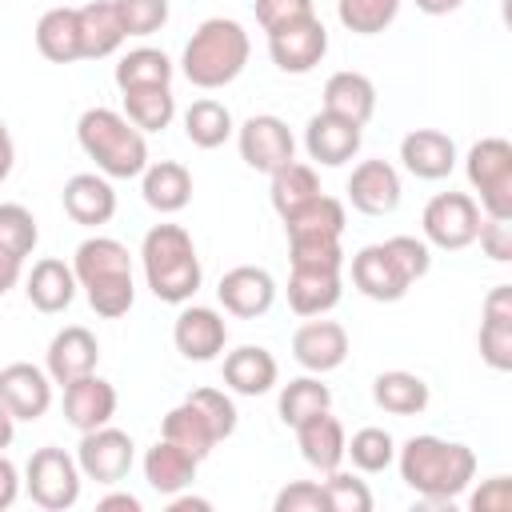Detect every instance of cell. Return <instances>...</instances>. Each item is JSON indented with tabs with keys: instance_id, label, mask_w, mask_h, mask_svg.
<instances>
[{
	"instance_id": "obj_1",
	"label": "cell",
	"mask_w": 512,
	"mask_h": 512,
	"mask_svg": "<svg viewBox=\"0 0 512 512\" xmlns=\"http://www.w3.org/2000/svg\"><path fill=\"white\" fill-rule=\"evenodd\" d=\"M396 468L416 496L432 504H448L476 480V452L460 440L424 432L404 440V448H396Z\"/></svg>"
},
{
	"instance_id": "obj_2",
	"label": "cell",
	"mask_w": 512,
	"mask_h": 512,
	"mask_svg": "<svg viewBox=\"0 0 512 512\" xmlns=\"http://www.w3.org/2000/svg\"><path fill=\"white\" fill-rule=\"evenodd\" d=\"M76 284L84 288L88 304L104 320H120L132 300H136V280H132V252L116 236H88L76 244L72 256Z\"/></svg>"
},
{
	"instance_id": "obj_3",
	"label": "cell",
	"mask_w": 512,
	"mask_h": 512,
	"mask_svg": "<svg viewBox=\"0 0 512 512\" xmlns=\"http://www.w3.org/2000/svg\"><path fill=\"white\" fill-rule=\"evenodd\" d=\"M140 264L148 292L164 304H188L204 280L196 244L180 224H152L140 244Z\"/></svg>"
},
{
	"instance_id": "obj_4",
	"label": "cell",
	"mask_w": 512,
	"mask_h": 512,
	"mask_svg": "<svg viewBox=\"0 0 512 512\" xmlns=\"http://www.w3.org/2000/svg\"><path fill=\"white\" fill-rule=\"evenodd\" d=\"M248 56H252V40H248L244 24L232 16H208L188 36L184 56H180V72L188 84L212 92V88L232 84L244 72Z\"/></svg>"
},
{
	"instance_id": "obj_5",
	"label": "cell",
	"mask_w": 512,
	"mask_h": 512,
	"mask_svg": "<svg viewBox=\"0 0 512 512\" xmlns=\"http://www.w3.org/2000/svg\"><path fill=\"white\" fill-rule=\"evenodd\" d=\"M76 140L84 156L108 180H132L148 168V140L144 132L116 108H88L76 120Z\"/></svg>"
},
{
	"instance_id": "obj_6",
	"label": "cell",
	"mask_w": 512,
	"mask_h": 512,
	"mask_svg": "<svg viewBox=\"0 0 512 512\" xmlns=\"http://www.w3.org/2000/svg\"><path fill=\"white\" fill-rule=\"evenodd\" d=\"M468 184L480 192V212L512 220V144L504 136H484L464 156Z\"/></svg>"
},
{
	"instance_id": "obj_7",
	"label": "cell",
	"mask_w": 512,
	"mask_h": 512,
	"mask_svg": "<svg viewBox=\"0 0 512 512\" xmlns=\"http://www.w3.org/2000/svg\"><path fill=\"white\" fill-rule=\"evenodd\" d=\"M80 484H84V476H80L76 456H68V452L56 448V444L36 448V452L28 456V464H24V488H28L32 504L44 508V512H64V508H72V504L80 500Z\"/></svg>"
},
{
	"instance_id": "obj_8",
	"label": "cell",
	"mask_w": 512,
	"mask_h": 512,
	"mask_svg": "<svg viewBox=\"0 0 512 512\" xmlns=\"http://www.w3.org/2000/svg\"><path fill=\"white\" fill-rule=\"evenodd\" d=\"M480 204L468 192H436L424 212H420V228H424V244L440 248V252H460L468 244H476L480 232Z\"/></svg>"
},
{
	"instance_id": "obj_9",
	"label": "cell",
	"mask_w": 512,
	"mask_h": 512,
	"mask_svg": "<svg viewBox=\"0 0 512 512\" xmlns=\"http://www.w3.org/2000/svg\"><path fill=\"white\" fill-rule=\"evenodd\" d=\"M132 460H136V444L128 432L112 428V424H100L92 432H80V444H76V464H80V476L84 480H96V484H120L128 472H132Z\"/></svg>"
},
{
	"instance_id": "obj_10",
	"label": "cell",
	"mask_w": 512,
	"mask_h": 512,
	"mask_svg": "<svg viewBox=\"0 0 512 512\" xmlns=\"http://www.w3.org/2000/svg\"><path fill=\"white\" fill-rule=\"evenodd\" d=\"M236 144H240V160L252 172L272 176L276 168H284L288 160H296V136L292 128L272 116V112H256L236 128Z\"/></svg>"
},
{
	"instance_id": "obj_11",
	"label": "cell",
	"mask_w": 512,
	"mask_h": 512,
	"mask_svg": "<svg viewBox=\"0 0 512 512\" xmlns=\"http://www.w3.org/2000/svg\"><path fill=\"white\" fill-rule=\"evenodd\" d=\"M324 52H328V28L320 24V16H304V20H292L268 32V56L288 76L312 72L324 60Z\"/></svg>"
},
{
	"instance_id": "obj_12",
	"label": "cell",
	"mask_w": 512,
	"mask_h": 512,
	"mask_svg": "<svg viewBox=\"0 0 512 512\" xmlns=\"http://www.w3.org/2000/svg\"><path fill=\"white\" fill-rule=\"evenodd\" d=\"M0 408L12 420H40L52 408V376L28 360L0 368Z\"/></svg>"
},
{
	"instance_id": "obj_13",
	"label": "cell",
	"mask_w": 512,
	"mask_h": 512,
	"mask_svg": "<svg viewBox=\"0 0 512 512\" xmlns=\"http://www.w3.org/2000/svg\"><path fill=\"white\" fill-rule=\"evenodd\" d=\"M348 332H344V324H336V320H320V316H308L296 332H292V356H296V364L304 368V372H316V376H324V372H336L344 360H348Z\"/></svg>"
},
{
	"instance_id": "obj_14",
	"label": "cell",
	"mask_w": 512,
	"mask_h": 512,
	"mask_svg": "<svg viewBox=\"0 0 512 512\" xmlns=\"http://www.w3.org/2000/svg\"><path fill=\"white\" fill-rule=\"evenodd\" d=\"M216 296L224 304L228 316H240V320H256L264 316L272 304H276V280L268 268H256V264H236L220 276L216 284Z\"/></svg>"
},
{
	"instance_id": "obj_15",
	"label": "cell",
	"mask_w": 512,
	"mask_h": 512,
	"mask_svg": "<svg viewBox=\"0 0 512 512\" xmlns=\"http://www.w3.org/2000/svg\"><path fill=\"white\" fill-rule=\"evenodd\" d=\"M172 344L184 360H196V364H208L224 352L228 344V324L216 308H204V304H188L180 308L176 324H172Z\"/></svg>"
},
{
	"instance_id": "obj_16",
	"label": "cell",
	"mask_w": 512,
	"mask_h": 512,
	"mask_svg": "<svg viewBox=\"0 0 512 512\" xmlns=\"http://www.w3.org/2000/svg\"><path fill=\"white\" fill-rule=\"evenodd\" d=\"M352 284H356L368 300H376V304H396V300H404L408 288H412V280L400 272V264L392 260V252H388L384 240H380V244H364V248L352 256Z\"/></svg>"
},
{
	"instance_id": "obj_17",
	"label": "cell",
	"mask_w": 512,
	"mask_h": 512,
	"mask_svg": "<svg viewBox=\"0 0 512 512\" xmlns=\"http://www.w3.org/2000/svg\"><path fill=\"white\" fill-rule=\"evenodd\" d=\"M100 364V340L84 328V324H68L60 328L52 340H48V352H44V372L52 376V384H72L88 372H96Z\"/></svg>"
},
{
	"instance_id": "obj_18",
	"label": "cell",
	"mask_w": 512,
	"mask_h": 512,
	"mask_svg": "<svg viewBox=\"0 0 512 512\" xmlns=\"http://www.w3.org/2000/svg\"><path fill=\"white\" fill-rule=\"evenodd\" d=\"M404 188H400V172L388 160H360L348 176V204L364 216H388L396 212Z\"/></svg>"
},
{
	"instance_id": "obj_19",
	"label": "cell",
	"mask_w": 512,
	"mask_h": 512,
	"mask_svg": "<svg viewBox=\"0 0 512 512\" xmlns=\"http://www.w3.org/2000/svg\"><path fill=\"white\" fill-rule=\"evenodd\" d=\"M360 140H364L360 136V124L340 120V116H332L324 108L304 124V152H308V160H316L324 168L348 164L360 152Z\"/></svg>"
},
{
	"instance_id": "obj_20",
	"label": "cell",
	"mask_w": 512,
	"mask_h": 512,
	"mask_svg": "<svg viewBox=\"0 0 512 512\" xmlns=\"http://www.w3.org/2000/svg\"><path fill=\"white\" fill-rule=\"evenodd\" d=\"M60 204L64 212L84 224V228H100L116 216V188L104 172H76L64 180V192H60Z\"/></svg>"
},
{
	"instance_id": "obj_21",
	"label": "cell",
	"mask_w": 512,
	"mask_h": 512,
	"mask_svg": "<svg viewBox=\"0 0 512 512\" xmlns=\"http://www.w3.org/2000/svg\"><path fill=\"white\" fill-rule=\"evenodd\" d=\"M112 416H116V388L104 376L88 372V376L64 384V420L76 432H92L100 424H112Z\"/></svg>"
},
{
	"instance_id": "obj_22",
	"label": "cell",
	"mask_w": 512,
	"mask_h": 512,
	"mask_svg": "<svg viewBox=\"0 0 512 512\" xmlns=\"http://www.w3.org/2000/svg\"><path fill=\"white\" fill-rule=\"evenodd\" d=\"M400 160L416 180H444L456 168V140L440 128H412L400 140Z\"/></svg>"
},
{
	"instance_id": "obj_23",
	"label": "cell",
	"mask_w": 512,
	"mask_h": 512,
	"mask_svg": "<svg viewBox=\"0 0 512 512\" xmlns=\"http://www.w3.org/2000/svg\"><path fill=\"white\" fill-rule=\"evenodd\" d=\"M76 288H80V284H76L72 264L56 260V256L36 260L32 272L24 276V296H28V304H32L36 312H44V316L64 312V308L76 300Z\"/></svg>"
},
{
	"instance_id": "obj_24",
	"label": "cell",
	"mask_w": 512,
	"mask_h": 512,
	"mask_svg": "<svg viewBox=\"0 0 512 512\" xmlns=\"http://www.w3.org/2000/svg\"><path fill=\"white\" fill-rule=\"evenodd\" d=\"M276 380H280V364L268 348L240 344V348L224 352V384L236 396H264L276 388Z\"/></svg>"
},
{
	"instance_id": "obj_25",
	"label": "cell",
	"mask_w": 512,
	"mask_h": 512,
	"mask_svg": "<svg viewBox=\"0 0 512 512\" xmlns=\"http://www.w3.org/2000/svg\"><path fill=\"white\" fill-rule=\"evenodd\" d=\"M140 192L152 212L176 216L192 200V172L180 160H156V164L148 160V168L140 172Z\"/></svg>"
},
{
	"instance_id": "obj_26",
	"label": "cell",
	"mask_w": 512,
	"mask_h": 512,
	"mask_svg": "<svg viewBox=\"0 0 512 512\" xmlns=\"http://www.w3.org/2000/svg\"><path fill=\"white\" fill-rule=\"evenodd\" d=\"M76 20H80V60H104L128 40L116 0H88L76 8Z\"/></svg>"
},
{
	"instance_id": "obj_27",
	"label": "cell",
	"mask_w": 512,
	"mask_h": 512,
	"mask_svg": "<svg viewBox=\"0 0 512 512\" xmlns=\"http://www.w3.org/2000/svg\"><path fill=\"white\" fill-rule=\"evenodd\" d=\"M196 468H200V460H196L192 452H184L180 444L164 440V436L144 452V480H148V488L160 492V496H176V492L192 488Z\"/></svg>"
},
{
	"instance_id": "obj_28",
	"label": "cell",
	"mask_w": 512,
	"mask_h": 512,
	"mask_svg": "<svg viewBox=\"0 0 512 512\" xmlns=\"http://www.w3.org/2000/svg\"><path fill=\"white\" fill-rule=\"evenodd\" d=\"M324 112L364 128L372 120V112H376V84L364 72H352V68L332 72L324 80Z\"/></svg>"
},
{
	"instance_id": "obj_29",
	"label": "cell",
	"mask_w": 512,
	"mask_h": 512,
	"mask_svg": "<svg viewBox=\"0 0 512 512\" xmlns=\"http://www.w3.org/2000/svg\"><path fill=\"white\" fill-rule=\"evenodd\" d=\"M344 424L328 412H316L308 420L296 424V444H300V456L316 468V472H332L344 464Z\"/></svg>"
},
{
	"instance_id": "obj_30",
	"label": "cell",
	"mask_w": 512,
	"mask_h": 512,
	"mask_svg": "<svg viewBox=\"0 0 512 512\" xmlns=\"http://www.w3.org/2000/svg\"><path fill=\"white\" fill-rule=\"evenodd\" d=\"M340 296H344V284H340V272L332 268H292L288 276V304L304 320L332 312Z\"/></svg>"
},
{
	"instance_id": "obj_31",
	"label": "cell",
	"mask_w": 512,
	"mask_h": 512,
	"mask_svg": "<svg viewBox=\"0 0 512 512\" xmlns=\"http://www.w3.org/2000/svg\"><path fill=\"white\" fill-rule=\"evenodd\" d=\"M372 400L376 408H384L388 416H420L432 400L424 376L416 372H404V368H388L372 380Z\"/></svg>"
},
{
	"instance_id": "obj_32",
	"label": "cell",
	"mask_w": 512,
	"mask_h": 512,
	"mask_svg": "<svg viewBox=\"0 0 512 512\" xmlns=\"http://www.w3.org/2000/svg\"><path fill=\"white\" fill-rule=\"evenodd\" d=\"M36 52L52 64H72L80 60V20H76V8L60 4V8H48L40 20H36Z\"/></svg>"
},
{
	"instance_id": "obj_33",
	"label": "cell",
	"mask_w": 512,
	"mask_h": 512,
	"mask_svg": "<svg viewBox=\"0 0 512 512\" xmlns=\"http://www.w3.org/2000/svg\"><path fill=\"white\" fill-rule=\"evenodd\" d=\"M160 436H164V440H172V444H180V448H184V452H192L196 460H204V456L220 444L216 428L208 424V416H204L188 396H184L176 408H168V412H164Z\"/></svg>"
},
{
	"instance_id": "obj_34",
	"label": "cell",
	"mask_w": 512,
	"mask_h": 512,
	"mask_svg": "<svg viewBox=\"0 0 512 512\" xmlns=\"http://www.w3.org/2000/svg\"><path fill=\"white\" fill-rule=\"evenodd\" d=\"M344 204L336 196H316L308 200L300 212L284 216V232L288 240H340L344 236Z\"/></svg>"
},
{
	"instance_id": "obj_35",
	"label": "cell",
	"mask_w": 512,
	"mask_h": 512,
	"mask_svg": "<svg viewBox=\"0 0 512 512\" xmlns=\"http://www.w3.org/2000/svg\"><path fill=\"white\" fill-rule=\"evenodd\" d=\"M124 116L140 132H164L176 116L172 84H148V88H124Z\"/></svg>"
},
{
	"instance_id": "obj_36",
	"label": "cell",
	"mask_w": 512,
	"mask_h": 512,
	"mask_svg": "<svg viewBox=\"0 0 512 512\" xmlns=\"http://www.w3.org/2000/svg\"><path fill=\"white\" fill-rule=\"evenodd\" d=\"M236 132V124H232V112H228V104H220V100H212V96H200V100H192L188 108H184V136L196 144V148H220L228 136Z\"/></svg>"
},
{
	"instance_id": "obj_37",
	"label": "cell",
	"mask_w": 512,
	"mask_h": 512,
	"mask_svg": "<svg viewBox=\"0 0 512 512\" xmlns=\"http://www.w3.org/2000/svg\"><path fill=\"white\" fill-rule=\"evenodd\" d=\"M272 208L280 212V220L284 216H292V212H300L308 200H316L320 196V176H316V168L312 164H300V160H288L284 168H276L272 172Z\"/></svg>"
},
{
	"instance_id": "obj_38",
	"label": "cell",
	"mask_w": 512,
	"mask_h": 512,
	"mask_svg": "<svg viewBox=\"0 0 512 512\" xmlns=\"http://www.w3.org/2000/svg\"><path fill=\"white\" fill-rule=\"evenodd\" d=\"M328 408H332V388H328L316 372L288 380V384L280 388V400H276V412H280V420H284L288 428H296L300 420H308V416H316V412H328Z\"/></svg>"
},
{
	"instance_id": "obj_39",
	"label": "cell",
	"mask_w": 512,
	"mask_h": 512,
	"mask_svg": "<svg viewBox=\"0 0 512 512\" xmlns=\"http://www.w3.org/2000/svg\"><path fill=\"white\" fill-rule=\"evenodd\" d=\"M116 88H148V84H172L176 64L160 48H132L116 60Z\"/></svg>"
},
{
	"instance_id": "obj_40",
	"label": "cell",
	"mask_w": 512,
	"mask_h": 512,
	"mask_svg": "<svg viewBox=\"0 0 512 512\" xmlns=\"http://www.w3.org/2000/svg\"><path fill=\"white\" fill-rule=\"evenodd\" d=\"M344 456L352 460L356 472H384L396 460V440L384 428L368 424V428H356L352 440H344Z\"/></svg>"
},
{
	"instance_id": "obj_41",
	"label": "cell",
	"mask_w": 512,
	"mask_h": 512,
	"mask_svg": "<svg viewBox=\"0 0 512 512\" xmlns=\"http://www.w3.org/2000/svg\"><path fill=\"white\" fill-rule=\"evenodd\" d=\"M404 0H336V16L356 36H376L400 16Z\"/></svg>"
},
{
	"instance_id": "obj_42",
	"label": "cell",
	"mask_w": 512,
	"mask_h": 512,
	"mask_svg": "<svg viewBox=\"0 0 512 512\" xmlns=\"http://www.w3.org/2000/svg\"><path fill=\"white\" fill-rule=\"evenodd\" d=\"M36 240H40L36 216L24 204H0V248L12 252L16 260H24V256H32Z\"/></svg>"
},
{
	"instance_id": "obj_43",
	"label": "cell",
	"mask_w": 512,
	"mask_h": 512,
	"mask_svg": "<svg viewBox=\"0 0 512 512\" xmlns=\"http://www.w3.org/2000/svg\"><path fill=\"white\" fill-rule=\"evenodd\" d=\"M320 488L328 496V512H372V504H376L368 484L360 476H352V472H340V468L324 472Z\"/></svg>"
},
{
	"instance_id": "obj_44",
	"label": "cell",
	"mask_w": 512,
	"mask_h": 512,
	"mask_svg": "<svg viewBox=\"0 0 512 512\" xmlns=\"http://www.w3.org/2000/svg\"><path fill=\"white\" fill-rule=\"evenodd\" d=\"M120 24L128 36H152L168 24V0H116Z\"/></svg>"
},
{
	"instance_id": "obj_45",
	"label": "cell",
	"mask_w": 512,
	"mask_h": 512,
	"mask_svg": "<svg viewBox=\"0 0 512 512\" xmlns=\"http://www.w3.org/2000/svg\"><path fill=\"white\" fill-rule=\"evenodd\" d=\"M480 360L496 372L512 368V320H480Z\"/></svg>"
},
{
	"instance_id": "obj_46",
	"label": "cell",
	"mask_w": 512,
	"mask_h": 512,
	"mask_svg": "<svg viewBox=\"0 0 512 512\" xmlns=\"http://www.w3.org/2000/svg\"><path fill=\"white\" fill-rule=\"evenodd\" d=\"M188 400L208 416V424L216 428V436L220 440H228L232 432H236V424H240V412H236V404H232V396H224L220 388H196V392H188Z\"/></svg>"
},
{
	"instance_id": "obj_47",
	"label": "cell",
	"mask_w": 512,
	"mask_h": 512,
	"mask_svg": "<svg viewBox=\"0 0 512 512\" xmlns=\"http://www.w3.org/2000/svg\"><path fill=\"white\" fill-rule=\"evenodd\" d=\"M288 260L292 268H344V248L340 240H288Z\"/></svg>"
},
{
	"instance_id": "obj_48",
	"label": "cell",
	"mask_w": 512,
	"mask_h": 512,
	"mask_svg": "<svg viewBox=\"0 0 512 512\" xmlns=\"http://www.w3.org/2000/svg\"><path fill=\"white\" fill-rule=\"evenodd\" d=\"M272 512H328V496L316 480H292L276 492Z\"/></svg>"
},
{
	"instance_id": "obj_49",
	"label": "cell",
	"mask_w": 512,
	"mask_h": 512,
	"mask_svg": "<svg viewBox=\"0 0 512 512\" xmlns=\"http://www.w3.org/2000/svg\"><path fill=\"white\" fill-rule=\"evenodd\" d=\"M384 244H388L392 260L400 264V272H404L412 284H416L420 276H428V268H432V248H428L424 240H416V236H388Z\"/></svg>"
},
{
	"instance_id": "obj_50",
	"label": "cell",
	"mask_w": 512,
	"mask_h": 512,
	"mask_svg": "<svg viewBox=\"0 0 512 512\" xmlns=\"http://www.w3.org/2000/svg\"><path fill=\"white\" fill-rule=\"evenodd\" d=\"M252 12L260 20L264 32H276L292 20H304V16H316L312 0H252Z\"/></svg>"
},
{
	"instance_id": "obj_51",
	"label": "cell",
	"mask_w": 512,
	"mask_h": 512,
	"mask_svg": "<svg viewBox=\"0 0 512 512\" xmlns=\"http://www.w3.org/2000/svg\"><path fill=\"white\" fill-rule=\"evenodd\" d=\"M476 240H480V248H484L488 260H496V264H508V260H512V224H508V220L484 216Z\"/></svg>"
},
{
	"instance_id": "obj_52",
	"label": "cell",
	"mask_w": 512,
	"mask_h": 512,
	"mask_svg": "<svg viewBox=\"0 0 512 512\" xmlns=\"http://www.w3.org/2000/svg\"><path fill=\"white\" fill-rule=\"evenodd\" d=\"M468 508H472V512H508V508H512V480H508V476L484 480V484L472 492Z\"/></svg>"
},
{
	"instance_id": "obj_53",
	"label": "cell",
	"mask_w": 512,
	"mask_h": 512,
	"mask_svg": "<svg viewBox=\"0 0 512 512\" xmlns=\"http://www.w3.org/2000/svg\"><path fill=\"white\" fill-rule=\"evenodd\" d=\"M16 496H20V472H16V464L0 452V512H4V508H12V504H16Z\"/></svg>"
},
{
	"instance_id": "obj_54",
	"label": "cell",
	"mask_w": 512,
	"mask_h": 512,
	"mask_svg": "<svg viewBox=\"0 0 512 512\" xmlns=\"http://www.w3.org/2000/svg\"><path fill=\"white\" fill-rule=\"evenodd\" d=\"M96 508L100 512H144L140 496H132V492H108V496L96 500Z\"/></svg>"
},
{
	"instance_id": "obj_55",
	"label": "cell",
	"mask_w": 512,
	"mask_h": 512,
	"mask_svg": "<svg viewBox=\"0 0 512 512\" xmlns=\"http://www.w3.org/2000/svg\"><path fill=\"white\" fill-rule=\"evenodd\" d=\"M12 164H16V144H12V132H8V124L0 120V184L12 176Z\"/></svg>"
},
{
	"instance_id": "obj_56",
	"label": "cell",
	"mask_w": 512,
	"mask_h": 512,
	"mask_svg": "<svg viewBox=\"0 0 512 512\" xmlns=\"http://www.w3.org/2000/svg\"><path fill=\"white\" fill-rule=\"evenodd\" d=\"M208 508H212V500H204V496H184V492L168 496V512H208Z\"/></svg>"
},
{
	"instance_id": "obj_57",
	"label": "cell",
	"mask_w": 512,
	"mask_h": 512,
	"mask_svg": "<svg viewBox=\"0 0 512 512\" xmlns=\"http://www.w3.org/2000/svg\"><path fill=\"white\" fill-rule=\"evenodd\" d=\"M464 0H416V8L424 12V16H448V12H456Z\"/></svg>"
},
{
	"instance_id": "obj_58",
	"label": "cell",
	"mask_w": 512,
	"mask_h": 512,
	"mask_svg": "<svg viewBox=\"0 0 512 512\" xmlns=\"http://www.w3.org/2000/svg\"><path fill=\"white\" fill-rule=\"evenodd\" d=\"M12 436H16V420H12V416L0 408V452L12 444Z\"/></svg>"
}]
</instances>
